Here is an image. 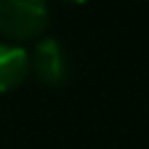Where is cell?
I'll return each instance as SVG.
<instances>
[{
	"mask_svg": "<svg viewBox=\"0 0 149 149\" xmlns=\"http://www.w3.org/2000/svg\"><path fill=\"white\" fill-rule=\"evenodd\" d=\"M30 72V55L17 45L0 42V92H10Z\"/></svg>",
	"mask_w": 149,
	"mask_h": 149,
	"instance_id": "3",
	"label": "cell"
},
{
	"mask_svg": "<svg viewBox=\"0 0 149 149\" xmlns=\"http://www.w3.org/2000/svg\"><path fill=\"white\" fill-rule=\"evenodd\" d=\"M47 27V0H0V32L30 40Z\"/></svg>",
	"mask_w": 149,
	"mask_h": 149,
	"instance_id": "1",
	"label": "cell"
},
{
	"mask_svg": "<svg viewBox=\"0 0 149 149\" xmlns=\"http://www.w3.org/2000/svg\"><path fill=\"white\" fill-rule=\"evenodd\" d=\"M30 70L35 72V77L42 85L57 87L67 80L70 72V62H67V52H65L62 42L55 40V37H47L42 42L35 45V52H32L30 60Z\"/></svg>",
	"mask_w": 149,
	"mask_h": 149,
	"instance_id": "2",
	"label": "cell"
},
{
	"mask_svg": "<svg viewBox=\"0 0 149 149\" xmlns=\"http://www.w3.org/2000/svg\"><path fill=\"white\" fill-rule=\"evenodd\" d=\"M65 3H85V0H65Z\"/></svg>",
	"mask_w": 149,
	"mask_h": 149,
	"instance_id": "4",
	"label": "cell"
}]
</instances>
